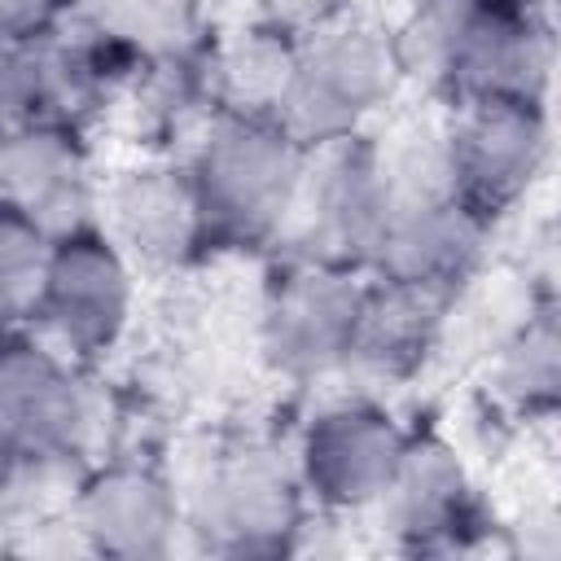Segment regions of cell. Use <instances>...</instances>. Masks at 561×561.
Masks as SVG:
<instances>
[{"label":"cell","mask_w":561,"mask_h":561,"mask_svg":"<svg viewBox=\"0 0 561 561\" xmlns=\"http://www.w3.org/2000/svg\"><path fill=\"white\" fill-rule=\"evenodd\" d=\"M83 473H88V460L75 451L18 447L0 473V535L9 539L44 517L66 513Z\"/></svg>","instance_id":"23"},{"label":"cell","mask_w":561,"mask_h":561,"mask_svg":"<svg viewBox=\"0 0 561 561\" xmlns=\"http://www.w3.org/2000/svg\"><path fill=\"white\" fill-rule=\"evenodd\" d=\"M298 35L250 18L245 26L215 35L202 53V75L215 114L272 118L298 70Z\"/></svg>","instance_id":"18"},{"label":"cell","mask_w":561,"mask_h":561,"mask_svg":"<svg viewBox=\"0 0 561 561\" xmlns=\"http://www.w3.org/2000/svg\"><path fill=\"white\" fill-rule=\"evenodd\" d=\"M79 0H0V48L48 35L75 13Z\"/></svg>","instance_id":"25"},{"label":"cell","mask_w":561,"mask_h":561,"mask_svg":"<svg viewBox=\"0 0 561 561\" xmlns=\"http://www.w3.org/2000/svg\"><path fill=\"white\" fill-rule=\"evenodd\" d=\"M13 451H18V447H13V443H9L4 434H0V473H4V465L13 460Z\"/></svg>","instance_id":"28"},{"label":"cell","mask_w":561,"mask_h":561,"mask_svg":"<svg viewBox=\"0 0 561 561\" xmlns=\"http://www.w3.org/2000/svg\"><path fill=\"white\" fill-rule=\"evenodd\" d=\"M408 425L368 390L333 399L307 416L294 443V469L307 504L333 517L368 513L394 478Z\"/></svg>","instance_id":"10"},{"label":"cell","mask_w":561,"mask_h":561,"mask_svg":"<svg viewBox=\"0 0 561 561\" xmlns=\"http://www.w3.org/2000/svg\"><path fill=\"white\" fill-rule=\"evenodd\" d=\"M386 224H390V202L373 167L368 131H355L337 145L307 153L276 245H285V254L368 272Z\"/></svg>","instance_id":"8"},{"label":"cell","mask_w":561,"mask_h":561,"mask_svg":"<svg viewBox=\"0 0 561 561\" xmlns=\"http://www.w3.org/2000/svg\"><path fill=\"white\" fill-rule=\"evenodd\" d=\"M482 0H412L408 13L390 26V48L399 79L421 88L443 105L465 35L478 18Z\"/></svg>","instance_id":"22"},{"label":"cell","mask_w":561,"mask_h":561,"mask_svg":"<svg viewBox=\"0 0 561 561\" xmlns=\"http://www.w3.org/2000/svg\"><path fill=\"white\" fill-rule=\"evenodd\" d=\"M443 118L456 202L495 228L539 184L552 158V114L535 101H465Z\"/></svg>","instance_id":"9"},{"label":"cell","mask_w":561,"mask_h":561,"mask_svg":"<svg viewBox=\"0 0 561 561\" xmlns=\"http://www.w3.org/2000/svg\"><path fill=\"white\" fill-rule=\"evenodd\" d=\"M504 552L530 557V561H552L561 552V526L552 508H526L517 522H500Z\"/></svg>","instance_id":"27"},{"label":"cell","mask_w":561,"mask_h":561,"mask_svg":"<svg viewBox=\"0 0 561 561\" xmlns=\"http://www.w3.org/2000/svg\"><path fill=\"white\" fill-rule=\"evenodd\" d=\"M548 302H557L552 294H543L513 259L500 263H482L443 307L438 320V346L434 359H451V364H473L482 368L535 311H543Z\"/></svg>","instance_id":"17"},{"label":"cell","mask_w":561,"mask_h":561,"mask_svg":"<svg viewBox=\"0 0 561 561\" xmlns=\"http://www.w3.org/2000/svg\"><path fill=\"white\" fill-rule=\"evenodd\" d=\"M136 276L140 272L101 224H83L66 237H53L26 329L57 346L75 368L92 373L123 346L131 329Z\"/></svg>","instance_id":"4"},{"label":"cell","mask_w":561,"mask_h":561,"mask_svg":"<svg viewBox=\"0 0 561 561\" xmlns=\"http://www.w3.org/2000/svg\"><path fill=\"white\" fill-rule=\"evenodd\" d=\"M48 245H53V237L31 215H22L13 202L0 197V311L13 324H26V316L35 307Z\"/></svg>","instance_id":"24"},{"label":"cell","mask_w":561,"mask_h":561,"mask_svg":"<svg viewBox=\"0 0 561 561\" xmlns=\"http://www.w3.org/2000/svg\"><path fill=\"white\" fill-rule=\"evenodd\" d=\"M9 329H18V324H13V320H9L4 311H0V333H9Z\"/></svg>","instance_id":"29"},{"label":"cell","mask_w":561,"mask_h":561,"mask_svg":"<svg viewBox=\"0 0 561 561\" xmlns=\"http://www.w3.org/2000/svg\"><path fill=\"white\" fill-rule=\"evenodd\" d=\"M552 18L543 0H482L456 57L447 105L465 101H535L552 92Z\"/></svg>","instance_id":"13"},{"label":"cell","mask_w":561,"mask_h":561,"mask_svg":"<svg viewBox=\"0 0 561 561\" xmlns=\"http://www.w3.org/2000/svg\"><path fill=\"white\" fill-rule=\"evenodd\" d=\"M399 88L403 79L394 66L390 26L359 13L355 4L351 13L302 35L294 83L272 123L311 153L368 131V118H377L399 96Z\"/></svg>","instance_id":"3"},{"label":"cell","mask_w":561,"mask_h":561,"mask_svg":"<svg viewBox=\"0 0 561 561\" xmlns=\"http://www.w3.org/2000/svg\"><path fill=\"white\" fill-rule=\"evenodd\" d=\"M184 167L202 202L210 254L259 250L276 245L285 228L307 149H298L272 118L210 114L193 136Z\"/></svg>","instance_id":"2"},{"label":"cell","mask_w":561,"mask_h":561,"mask_svg":"<svg viewBox=\"0 0 561 561\" xmlns=\"http://www.w3.org/2000/svg\"><path fill=\"white\" fill-rule=\"evenodd\" d=\"M114 399L88 368H75L35 329L0 333V434L13 447L75 451L88 465L105 460Z\"/></svg>","instance_id":"6"},{"label":"cell","mask_w":561,"mask_h":561,"mask_svg":"<svg viewBox=\"0 0 561 561\" xmlns=\"http://www.w3.org/2000/svg\"><path fill=\"white\" fill-rule=\"evenodd\" d=\"M443 307H447L443 298L368 276V298H364L351 351L342 359V373L368 381L364 390H377V386L390 390L412 381L434 359Z\"/></svg>","instance_id":"16"},{"label":"cell","mask_w":561,"mask_h":561,"mask_svg":"<svg viewBox=\"0 0 561 561\" xmlns=\"http://www.w3.org/2000/svg\"><path fill=\"white\" fill-rule=\"evenodd\" d=\"M96 224L149 276H184L210 259L206 219L184 162L149 158L96 188Z\"/></svg>","instance_id":"11"},{"label":"cell","mask_w":561,"mask_h":561,"mask_svg":"<svg viewBox=\"0 0 561 561\" xmlns=\"http://www.w3.org/2000/svg\"><path fill=\"white\" fill-rule=\"evenodd\" d=\"M70 517L79 522L92 557L158 561L184 539L180 495L167 465L140 456H105L88 465L70 500Z\"/></svg>","instance_id":"12"},{"label":"cell","mask_w":561,"mask_h":561,"mask_svg":"<svg viewBox=\"0 0 561 561\" xmlns=\"http://www.w3.org/2000/svg\"><path fill=\"white\" fill-rule=\"evenodd\" d=\"M486 408L504 421L535 425L552 421L561 403V329L557 302L535 311L486 364H482Z\"/></svg>","instance_id":"19"},{"label":"cell","mask_w":561,"mask_h":561,"mask_svg":"<svg viewBox=\"0 0 561 561\" xmlns=\"http://www.w3.org/2000/svg\"><path fill=\"white\" fill-rule=\"evenodd\" d=\"M96 188L83 131L53 123L0 131V197L31 215L48 237L96 224Z\"/></svg>","instance_id":"14"},{"label":"cell","mask_w":561,"mask_h":561,"mask_svg":"<svg viewBox=\"0 0 561 561\" xmlns=\"http://www.w3.org/2000/svg\"><path fill=\"white\" fill-rule=\"evenodd\" d=\"M368 149H373V167L386 188L390 215L408 210V206H430V202L456 197L443 110L390 118L386 127L368 131Z\"/></svg>","instance_id":"21"},{"label":"cell","mask_w":561,"mask_h":561,"mask_svg":"<svg viewBox=\"0 0 561 561\" xmlns=\"http://www.w3.org/2000/svg\"><path fill=\"white\" fill-rule=\"evenodd\" d=\"M403 552H473L500 530L460 447L438 425H412L390 486L368 508Z\"/></svg>","instance_id":"7"},{"label":"cell","mask_w":561,"mask_h":561,"mask_svg":"<svg viewBox=\"0 0 561 561\" xmlns=\"http://www.w3.org/2000/svg\"><path fill=\"white\" fill-rule=\"evenodd\" d=\"M491 237L495 228L456 197L408 206L390 215L368 276L394 280L447 302L491 259Z\"/></svg>","instance_id":"15"},{"label":"cell","mask_w":561,"mask_h":561,"mask_svg":"<svg viewBox=\"0 0 561 561\" xmlns=\"http://www.w3.org/2000/svg\"><path fill=\"white\" fill-rule=\"evenodd\" d=\"M364 298H368V272L285 254L267 272L259 294L254 342L263 364L298 386L342 373Z\"/></svg>","instance_id":"5"},{"label":"cell","mask_w":561,"mask_h":561,"mask_svg":"<svg viewBox=\"0 0 561 561\" xmlns=\"http://www.w3.org/2000/svg\"><path fill=\"white\" fill-rule=\"evenodd\" d=\"M167 473L184 539L215 557H289L311 508L294 456L267 438L193 443Z\"/></svg>","instance_id":"1"},{"label":"cell","mask_w":561,"mask_h":561,"mask_svg":"<svg viewBox=\"0 0 561 561\" xmlns=\"http://www.w3.org/2000/svg\"><path fill=\"white\" fill-rule=\"evenodd\" d=\"M359 0H254V18L259 22H272V26H280V31H289V35H311V31H320L324 22H333V18H342V13H351Z\"/></svg>","instance_id":"26"},{"label":"cell","mask_w":561,"mask_h":561,"mask_svg":"<svg viewBox=\"0 0 561 561\" xmlns=\"http://www.w3.org/2000/svg\"><path fill=\"white\" fill-rule=\"evenodd\" d=\"M70 18L127 44L140 61H188L215 39L210 0H79Z\"/></svg>","instance_id":"20"}]
</instances>
